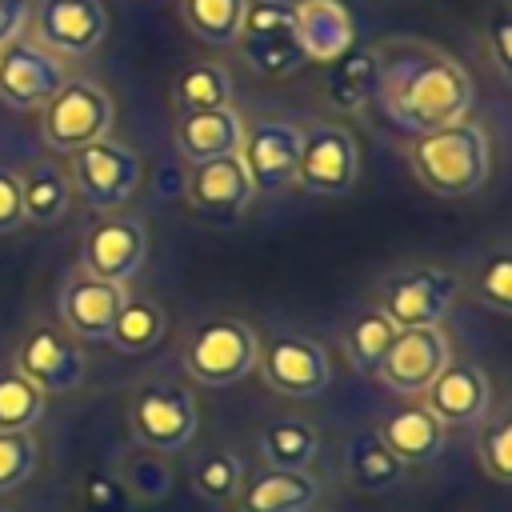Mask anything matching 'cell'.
<instances>
[{"mask_svg": "<svg viewBox=\"0 0 512 512\" xmlns=\"http://www.w3.org/2000/svg\"><path fill=\"white\" fill-rule=\"evenodd\" d=\"M32 16V0H0V48L16 36H24Z\"/></svg>", "mask_w": 512, "mask_h": 512, "instance_id": "60d3db41", "label": "cell"}, {"mask_svg": "<svg viewBox=\"0 0 512 512\" xmlns=\"http://www.w3.org/2000/svg\"><path fill=\"white\" fill-rule=\"evenodd\" d=\"M40 416L44 392L20 372H0V432H32Z\"/></svg>", "mask_w": 512, "mask_h": 512, "instance_id": "1f68e13d", "label": "cell"}, {"mask_svg": "<svg viewBox=\"0 0 512 512\" xmlns=\"http://www.w3.org/2000/svg\"><path fill=\"white\" fill-rule=\"evenodd\" d=\"M128 428L132 440L144 452L156 456H176L184 452L196 432H200V408L196 396L184 384H168V380H148L132 392L128 400Z\"/></svg>", "mask_w": 512, "mask_h": 512, "instance_id": "3957f363", "label": "cell"}, {"mask_svg": "<svg viewBox=\"0 0 512 512\" xmlns=\"http://www.w3.org/2000/svg\"><path fill=\"white\" fill-rule=\"evenodd\" d=\"M448 360H452V352H448V336L440 328H396L376 376L384 380V388H392L400 396H420Z\"/></svg>", "mask_w": 512, "mask_h": 512, "instance_id": "9a60e30c", "label": "cell"}, {"mask_svg": "<svg viewBox=\"0 0 512 512\" xmlns=\"http://www.w3.org/2000/svg\"><path fill=\"white\" fill-rule=\"evenodd\" d=\"M16 372L28 376L44 396L76 392L84 384V352L60 324H40L24 336V344L16 352Z\"/></svg>", "mask_w": 512, "mask_h": 512, "instance_id": "2e32d148", "label": "cell"}, {"mask_svg": "<svg viewBox=\"0 0 512 512\" xmlns=\"http://www.w3.org/2000/svg\"><path fill=\"white\" fill-rule=\"evenodd\" d=\"M376 80H380V60L376 48H348L328 64V104L340 112H360L376 100Z\"/></svg>", "mask_w": 512, "mask_h": 512, "instance_id": "cb8c5ba5", "label": "cell"}, {"mask_svg": "<svg viewBox=\"0 0 512 512\" xmlns=\"http://www.w3.org/2000/svg\"><path fill=\"white\" fill-rule=\"evenodd\" d=\"M476 300L484 308L512 312V260H508L504 244L480 264V272H476Z\"/></svg>", "mask_w": 512, "mask_h": 512, "instance_id": "e575fe53", "label": "cell"}, {"mask_svg": "<svg viewBox=\"0 0 512 512\" xmlns=\"http://www.w3.org/2000/svg\"><path fill=\"white\" fill-rule=\"evenodd\" d=\"M172 100L176 112H208V108H228L232 104V76L216 60H192L176 72L172 80Z\"/></svg>", "mask_w": 512, "mask_h": 512, "instance_id": "4316f807", "label": "cell"}, {"mask_svg": "<svg viewBox=\"0 0 512 512\" xmlns=\"http://www.w3.org/2000/svg\"><path fill=\"white\" fill-rule=\"evenodd\" d=\"M376 60L380 80L372 104L400 132L420 136L464 120L472 108V76L444 48L428 40H388L376 48Z\"/></svg>", "mask_w": 512, "mask_h": 512, "instance_id": "6da1fadb", "label": "cell"}, {"mask_svg": "<svg viewBox=\"0 0 512 512\" xmlns=\"http://www.w3.org/2000/svg\"><path fill=\"white\" fill-rule=\"evenodd\" d=\"M40 468V444L32 432H0V496L20 492Z\"/></svg>", "mask_w": 512, "mask_h": 512, "instance_id": "d6a6232c", "label": "cell"}, {"mask_svg": "<svg viewBox=\"0 0 512 512\" xmlns=\"http://www.w3.org/2000/svg\"><path fill=\"white\" fill-rule=\"evenodd\" d=\"M260 380L288 400H312L332 384V360L328 352L308 336H276L256 356Z\"/></svg>", "mask_w": 512, "mask_h": 512, "instance_id": "7c38bea8", "label": "cell"}, {"mask_svg": "<svg viewBox=\"0 0 512 512\" xmlns=\"http://www.w3.org/2000/svg\"><path fill=\"white\" fill-rule=\"evenodd\" d=\"M296 16V40L304 48V60L332 64L340 52L356 44V20L344 0H300L292 4Z\"/></svg>", "mask_w": 512, "mask_h": 512, "instance_id": "ffe728a7", "label": "cell"}, {"mask_svg": "<svg viewBox=\"0 0 512 512\" xmlns=\"http://www.w3.org/2000/svg\"><path fill=\"white\" fill-rule=\"evenodd\" d=\"M80 500L88 512H128L132 508V492L112 472H88L80 484Z\"/></svg>", "mask_w": 512, "mask_h": 512, "instance_id": "74e56055", "label": "cell"}, {"mask_svg": "<svg viewBox=\"0 0 512 512\" xmlns=\"http://www.w3.org/2000/svg\"><path fill=\"white\" fill-rule=\"evenodd\" d=\"M68 184L96 212L124 208L140 188V156L120 140H92L68 152Z\"/></svg>", "mask_w": 512, "mask_h": 512, "instance_id": "5b68a950", "label": "cell"}, {"mask_svg": "<svg viewBox=\"0 0 512 512\" xmlns=\"http://www.w3.org/2000/svg\"><path fill=\"white\" fill-rule=\"evenodd\" d=\"M244 140V120L240 112L228 108H208V112H184L176 120V148L188 164H204L216 156H236Z\"/></svg>", "mask_w": 512, "mask_h": 512, "instance_id": "44dd1931", "label": "cell"}, {"mask_svg": "<svg viewBox=\"0 0 512 512\" xmlns=\"http://www.w3.org/2000/svg\"><path fill=\"white\" fill-rule=\"evenodd\" d=\"M184 192H188L192 212H200L204 220H216V224L236 220L252 204V196H256L240 156H216V160L192 164Z\"/></svg>", "mask_w": 512, "mask_h": 512, "instance_id": "ac0fdd59", "label": "cell"}, {"mask_svg": "<svg viewBox=\"0 0 512 512\" xmlns=\"http://www.w3.org/2000/svg\"><path fill=\"white\" fill-rule=\"evenodd\" d=\"M248 0H180L184 28L208 48H232L240 36V20Z\"/></svg>", "mask_w": 512, "mask_h": 512, "instance_id": "f1b7e54d", "label": "cell"}, {"mask_svg": "<svg viewBox=\"0 0 512 512\" xmlns=\"http://www.w3.org/2000/svg\"><path fill=\"white\" fill-rule=\"evenodd\" d=\"M360 180V144L340 124L300 128L296 180L308 196H348Z\"/></svg>", "mask_w": 512, "mask_h": 512, "instance_id": "ba28073f", "label": "cell"}, {"mask_svg": "<svg viewBox=\"0 0 512 512\" xmlns=\"http://www.w3.org/2000/svg\"><path fill=\"white\" fill-rule=\"evenodd\" d=\"M392 336H396V324H392L380 308L364 312V316L344 332V356H348V364H352L360 376H376V368H380V360H384Z\"/></svg>", "mask_w": 512, "mask_h": 512, "instance_id": "4dcf8cb0", "label": "cell"}, {"mask_svg": "<svg viewBox=\"0 0 512 512\" xmlns=\"http://www.w3.org/2000/svg\"><path fill=\"white\" fill-rule=\"evenodd\" d=\"M376 436L384 440V448H388L400 464H432V460L444 452L448 428H444L424 404H412V408H400L396 416H388Z\"/></svg>", "mask_w": 512, "mask_h": 512, "instance_id": "603a6c76", "label": "cell"}, {"mask_svg": "<svg viewBox=\"0 0 512 512\" xmlns=\"http://www.w3.org/2000/svg\"><path fill=\"white\" fill-rule=\"evenodd\" d=\"M420 396H424V408L444 428H468V424H480L488 416L492 380H488L484 368H476L468 360H448Z\"/></svg>", "mask_w": 512, "mask_h": 512, "instance_id": "e0dca14e", "label": "cell"}, {"mask_svg": "<svg viewBox=\"0 0 512 512\" xmlns=\"http://www.w3.org/2000/svg\"><path fill=\"white\" fill-rule=\"evenodd\" d=\"M144 256H148V232L132 216H108V220L92 224L80 244L84 272L96 280L120 284V288H128L140 276Z\"/></svg>", "mask_w": 512, "mask_h": 512, "instance_id": "5bb4252c", "label": "cell"}, {"mask_svg": "<svg viewBox=\"0 0 512 512\" xmlns=\"http://www.w3.org/2000/svg\"><path fill=\"white\" fill-rule=\"evenodd\" d=\"M344 468H348V480L364 492H384V488L400 484V476H404V464L384 448V440L376 432H360L348 440Z\"/></svg>", "mask_w": 512, "mask_h": 512, "instance_id": "f546056e", "label": "cell"}, {"mask_svg": "<svg viewBox=\"0 0 512 512\" xmlns=\"http://www.w3.org/2000/svg\"><path fill=\"white\" fill-rule=\"evenodd\" d=\"M476 448H480V468H484L496 484H508V480H512V420H508V416L488 420Z\"/></svg>", "mask_w": 512, "mask_h": 512, "instance_id": "8d00e7d4", "label": "cell"}, {"mask_svg": "<svg viewBox=\"0 0 512 512\" xmlns=\"http://www.w3.org/2000/svg\"><path fill=\"white\" fill-rule=\"evenodd\" d=\"M112 128V96L84 76H68L56 96L40 108V136L56 152H76L92 140H104Z\"/></svg>", "mask_w": 512, "mask_h": 512, "instance_id": "8992f818", "label": "cell"}, {"mask_svg": "<svg viewBox=\"0 0 512 512\" xmlns=\"http://www.w3.org/2000/svg\"><path fill=\"white\" fill-rule=\"evenodd\" d=\"M408 168L432 196H472L492 176V140L480 124L456 120L432 132L412 136L408 144Z\"/></svg>", "mask_w": 512, "mask_h": 512, "instance_id": "7a4b0ae2", "label": "cell"}, {"mask_svg": "<svg viewBox=\"0 0 512 512\" xmlns=\"http://www.w3.org/2000/svg\"><path fill=\"white\" fill-rule=\"evenodd\" d=\"M168 336V312L148 300V296H124L116 320H112V332H108V344L124 356H148L164 344Z\"/></svg>", "mask_w": 512, "mask_h": 512, "instance_id": "d4e9b609", "label": "cell"}, {"mask_svg": "<svg viewBox=\"0 0 512 512\" xmlns=\"http://www.w3.org/2000/svg\"><path fill=\"white\" fill-rule=\"evenodd\" d=\"M256 356H260L256 332L240 316H216V320H204L184 340L180 364L188 380H196L200 388H228L256 368Z\"/></svg>", "mask_w": 512, "mask_h": 512, "instance_id": "277c9868", "label": "cell"}, {"mask_svg": "<svg viewBox=\"0 0 512 512\" xmlns=\"http://www.w3.org/2000/svg\"><path fill=\"white\" fill-rule=\"evenodd\" d=\"M236 156H240L252 188L264 196H276V192L292 188V180H296L300 128L288 120H256L252 128L244 124V140H240Z\"/></svg>", "mask_w": 512, "mask_h": 512, "instance_id": "4fadbf2b", "label": "cell"}, {"mask_svg": "<svg viewBox=\"0 0 512 512\" xmlns=\"http://www.w3.org/2000/svg\"><path fill=\"white\" fill-rule=\"evenodd\" d=\"M24 228V208H20V176L12 168H0V236Z\"/></svg>", "mask_w": 512, "mask_h": 512, "instance_id": "ab89813d", "label": "cell"}, {"mask_svg": "<svg viewBox=\"0 0 512 512\" xmlns=\"http://www.w3.org/2000/svg\"><path fill=\"white\" fill-rule=\"evenodd\" d=\"M456 296H460V280L448 268L424 264V268H412V272H400L396 280H388L380 312L396 328H440V320L452 312Z\"/></svg>", "mask_w": 512, "mask_h": 512, "instance_id": "8fae6325", "label": "cell"}, {"mask_svg": "<svg viewBox=\"0 0 512 512\" xmlns=\"http://www.w3.org/2000/svg\"><path fill=\"white\" fill-rule=\"evenodd\" d=\"M236 44H240L248 68L268 80H280L308 64L304 48L296 40V16H292L288 0H248Z\"/></svg>", "mask_w": 512, "mask_h": 512, "instance_id": "52a82bcc", "label": "cell"}, {"mask_svg": "<svg viewBox=\"0 0 512 512\" xmlns=\"http://www.w3.org/2000/svg\"><path fill=\"white\" fill-rule=\"evenodd\" d=\"M232 500H236V512H308L320 500V484L308 472L268 468L244 480Z\"/></svg>", "mask_w": 512, "mask_h": 512, "instance_id": "7402d4cb", "label": "cell"}, {"mask_svg": "<svg viewBox=\"0 0 512 512\" xmlns=\"http://www.w3.org/2000/svg\"><path fill=\"white\" fill-rule=\"evenodd\" d=\"M28 28L52 56H88L108 36V8L104 0H36Z\"/></svg>", "mask_w": 512, "mask_h": 512, "instance_id": "9c48e42d", "label": "cell"}, {"mask_svg": "<svg viewBox=\"0 0 512 512\" xmlns=\"http://www.w3.org/2000/svg\"><path fill=\"white\" fill-rule=\"evenodd\" d=\"M68 80L64 60L40 48L32 36H16L0 48V100L16 112H40Z\"/></svg>", "mask_w": 512, "mask_h": 512, "instance_id": "30bf717a", "label": "cell"}, {"mask_svg": "<svg viewBox=\"0 0 512 512\" xmlns=\"http://www.w3.org/2000/svg\"><path fill=\"white\" fill-rule=\"evenodd\" d=\"M192 484H196V492L208 496V500H232V496L240 492V484H244V464H240L236 452H208V456L196 464Z\"/></svg>", "mask_w": 512, "mask_h": 512, "instance_id": "836d02e7", "label": "cell"}, {"mask_svg": "<svg viewBox=\"0 0 512 512\" xmlns=\"http://www.w3.org/2000/svg\"><path fill=\"white\" fill-rule=\"evenodd\" d=\"M128 288L120 284H108V280H96V276H76L64 284L60 292V320L72 336H84V340H108L112 332V320L124 304Z\"/></svg>", "mask_w": 512, "mask_h": 512, "instance_id": "d6986e66", "label": "cell"}, {"mask_svg": "<svg viewBox=\"0 0 512 512\" xmlns=\"http://www.w3.org/2000/svg\"><path fill=\"white\" fill-rule=\"evenodd\" d=\"M488 44H492V60L500 68V76L512 72V16H508V0H496L492 16H488Z\"/></svg>", "mask_w": 512, "mask_h": 512, "instance_id": "f35d334b", "label": "cell"}, {"mask_svg": "<svg viewBox=\"0 0 512 512\" xmlns=\"http://www.w3.org/2000/svg\"><path fill=\"white\" fill-rule=\"evenodd\" d=\"M316 452H320V432L308 420H268L260 428V456L268 460V468L308 472Z\"/></svg>", "mask_w": 512, "mask_h": 512, "instance_id": "83f0119b", "label": "cell"}, {"mask_svg": "<svg viewBox=\"0 0 512 512\" xmlns=\"http://www.w3.org/2000/svg\"><path fill=\"white\" fill-rule=\"evenodd\" d=\"M20 208L24 224H60L72 212V184L60 164H36L20 176Z\"/></svg>", "mask_w": 512, "mask_h": 512, "instance_id": "484cf974", "label": "cell"}, {"mask_svg": "<svg viewBox=\"0 0 512 512\" xmlns=\"http://www.w3.org/2000/svg\"><path fill=\"white\" fill-rule=\"evenodd\" d=\"M120 480H124V488H128L132 496H140V500H160V496H168V488H172V472H168L164 456H156V452H136V456H128Z\"/></svg>", "mask_w": 512, "mask_h": 512, "instance_id": "d590c367", "label": "cell"}]
</instances>
